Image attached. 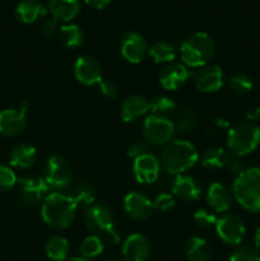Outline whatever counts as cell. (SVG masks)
Listing matches in <instances>:
<instances>
[{
	"label": "cell",
	"instance_id": "obj_18",
	"mask_svg": "<svg viewBox=\"0 0 260 261\" xmlns=\"http://www.w3.org/2000/svg\"><path fill=\"white\" fill-rule=\"evenodd\" d=\"M150 242L140 233H133L126 237L121 247L124 261H147L150 256Z\"/></svg>",
	"mask_w": 260,
	"mask_h": 261
},
{
	"label": "cell",
	"instance_id": "obj_4",
	"mask_svg": "<svg viewBox=\"0 0 260 261\" xmlns=\"http://www.w3.org/2000/svg\"><path fill=\"white\" fill-rule=\"evenodd\" d=\"M232 194L240 205L251 213H260V167H249L235 177Z\"/></svg>",
	"mask_w": 260,
	"mask_h": 261
},
{
	"label": "cell",
	"instance_id": "obj_44",
	"mask_svg": "<svg viewBox=\"0 0 260 261\" xmlns=\"http://www.w3.org/2000/svg\"><path fill=\"white\" fill-rule=\"evenodd\" d=\"M86 4H88L89 7H92L93 9H103L106 8L112 0H84Z\"/></svg>",
	"mask_w": 260,
	"mask_h": 261
},
{
	"label": "cell",
	"instance_id": "obj_37",
	"mask_svg": "<svg viewBox=\"0 0 260 261\" xmlns=\"http://www.w3.org/2000/svg\"><path fill=\"white\" fill-rule=\"evenodd\" d=\"M17 175L12 167L0 163V193H8L17 185Z\"/></svg>",
	"mask_w": 260,
	"mask_h": 261
},
{
	"label": "cell",
	"instance_id": "obj_34",
	"mask_svg": "<svg viewBox=\"0 0 260 261\" xmlns=\"http://www.w3.org/2000/svg\"><path fill=\"white\" fill-rule=\"evenodd\" d=\"M228 87L233 93L236 94H247L251 92L254 83H252L251 78L247 76L246 74H235V75L229 76L228 79Z\"/></svg>",
	"mask_w": 260,
	"mask_h": 261
},
{
	"label": "cell",
	"instance_id": "obj_13",
	"mask_svg": "<svg viewBox=\"0 0 260 261\" xmlns=\"http://www.w3.org/2000/svg\"><path fill=\"white\" fill-rule=\"evenodd\" d=\"M73 73L76 81L86 87L98 86L103 81L102 65L91 55L78 56L73 65Z\"/></svg>",
	"mask_w": 260,
	"mask_h": 261
},
{
	"label": "cell",
	"instance_id": "obj_21",
	"mask_svg": "<svg viewBox=\"0 0 260 261\" xmlns=\"http://www.w3.org/2000/svg\"><path fill=\"white\" fill-rule=\"evenodd\" d=\"M149 111V99L140 94L126 97L120 106V116L125 122L137 121Z\"/></svg>",
	"mask_w": 260,
	"mask_h": 261
},
{
	"label": "cell",
	"instance_id": "obj_35",
	"mask_svg": "<svg viewBox=\"0 0 260 261\" xmlns=\"http://www.w3.org/2000/svg\"><path fill=\"white\" fill-rule=\"evenodd\" d=\"M194 222H195L196 226L201 229H209L212 227H216L217 218L216 213H214L212 209H206V208H200L194 213L193 216Z\"/></svg>",
	"mask_w": 260,
	"mask_h": 261
},
{
	"label": "cell",
	"instance_id": "obj_32",
	"mask_svg": "<svg viewBox=\"0 0 260 261\" xmlns=\"http://www.w3.org/2000/svg\"><path fill=\"white\" fill-rule=\"evenodd\" d=\"M103 250H105L103 240L98 236H94V234H91V236L86 237V239L82 241L81 246H79L81 256L87 260L99 256V255L103 252Z\"/></svg>",
	"mask_w": 260,
	"mask_h": 261
},
{
	"label": "cell",
	"instance_id": "obj_20",
	"mask_svg": "<svg viewBox=\"0 0 260 261\" xmlns=\"http://www.w3.org/2000/svg\"><path fill=\"white\" fill-rule=\"evenodd\" d=\"M235 198L232 190L221 182H213L206 191V203L214 213H226L232 206Z\"/></svg>",
	"mask_w": 260,
	"mask_h": 261
},
{
	"label": "cell",
	"instance_id": "obj_22",
	"mask_svg": "<svg viewBox=\"0 0 260 261\" xmlns=\"http://www.w3.org/2000/svg\"><path fill=\"white\" fill-rule=\"evenodd\" d=\"M37 161V149L31 143L15 144L9 153V165L15 170H28Z\"/></svg>",
	"mask_w": 260,
	"mask_h": 261
},
{
	"label": "cell",
	"instance_id": "obj_23",
	"mask_svg": "<svg viewBox=\"0 0 260 261\" xmlns=\"http://www.w3.org/2000/svg\"><path fill=\"white\" fill-rule=\"evenodd\" d=\"M48 9L47 5L43 4L41 0H22L17 4L14 14L19 22L24 24H32L41 18L46 17Z\"/></svg>",
	"mask_w": 260,
	"mask_h": 261
},
{
	"label": "cell",
	"instance_id": "obj_8",
	"mask_svg": "<svg viewBox=\"0 0 260 261\" xmlns=\"http://www.w3.org/2000/svg\"><path fill=\"white\" fill-rule=\"evenodd\" d=\"M142 134L143 140L148 144L165 147L173 140L176 134L175 124L168 117L150 115L143 124Z\"/></svg>",
	"mask_w": 260,
	"mask_h": 261
},
{
	"label": "cell",
	"instance_id": "obj_26",
	"mask_svg": "<svg viewBox=\"0 0 260 261\" xmlns=\"http://www.w3.org/2000/svg\"><path fill=\"white\" fill-rule=\"evenodd\" d=\"M231 155L226 149L221 147H212L204 150L201 155H199V162L201 167L208 171H216L219 168L226 167Z\"/></svg>",
	"mask_w": 260,
	"mask_h": 261
},
{
	"label": "cell",
	"instance_id": "obj_38",
	"mask_svg": "<svg viewBox=\"0 0 260 261\" xmlns=\"http://www.w3.org/2000/svg\"><path fill=\"white\" fill-rule=\"evenodd\" d=\"M176 205L175 196L171 193H161L155 196L153 200V208L154 211L162 212V213H167V212L172 211Z\"/></svg>",
	"mask_w": 260,
	"mask_h": 261
},
{
	"label": "cell",
	"instance_id": "obj_30",
	"mask_svg": "<svg viewBox=\"0 0 260 261\" xmlns=\"http://www.w3.org/2000/svg\"><path fill=\"white\" fill-rule=\"evenodd\" d=\"M173 124H175L176 132L184 133V134L194 132L199 125L198 112L191 109L180 110L177 112V115H176V119L173 121Z\"/></svg>",
	"mask_w": 260,
	"mask_h": 261
},
{
	"label": "cell",
	"instance_id": "obj_14",
	"mask_svg": "<svg viewBox=\"0 0 260 261\" xmlns=\"http://www.w3.org/2000/svg\"><path fill=\"white\" fill-rule=\"evenodd\" d=\"M224 73L217 64H208L193 74L195 88L201 93H214L224 86Z\"/></svg>",
	"mask_w": 260,
	"mask_h": 261
},
{
	"label": "cell",
	"instance_id": "obj_46",
	"mask_svg": "<svg viewBox=\"0 0 260 261\" xmlns=\"http://www.w3.org/2000/svg\"><path fill=\"white\" fill-rule=\"evenodd\" d=\"M65 261H89V260L84 259V257L82 256H74V257H69V259H66Z\"/></svg>",
	"mask_w": 260,
	"mask_h": 261
},
{
	"label": "cell",
	"instance_id": "obj_25",
	"mask_svg": "<svg viewBox=\"0 0 260 261\" xmlns=\"http://www.w3.org/2000/svg\"><path fill=\"white\" fill-rule=\"evenodd\" d=\"M185 254L189 261H211L213 256V249L205 239L193 236L186 242Z\"/></svg>",
	"mask_w": 260,
	"mask_h": 261
},
{
	"label": "cell",
	"instance_id": "obj_17",
	"mask_svg": "<svg viewBox=\"0 0 260 261\" xmlns=\"http://www.w3.org/2000/svg\"><path fill=\"white\" fill-rule=\"evenodd\" d=\"M193 76L190 68L183 63H171L165 65L160 74V84L166 91H176Z\"/></svg>",
	"mask_w": 260,
	"mask_h": 261
},
{
	"label": "cell",
	"instance_id": "obj_10",
	"mask_svg": "<svg viewBox=\"0 0 260 261\" xmlns=\"http://www.w3.org/2000/svg\"><path fill=\"white\" fill-rule=\"evenodd\" d=\"M216 231L219 239L229 246H240L246 236V226L244 221L232 213L223 214L218 218Z\"/></svg>",
	"mask_w": 260,
	"mask_h": 261
},
{
	"label": "cell",
	"instance_id": "obj_24",
	"mask_svg": "<svg viewBox=\"0 0 260 261\" xmlns=\"http://www.w3.org/2000/svg\"><path fill=\"white\" fill-rule=\"evenodd\" d=\"M47 9L58 22L69 23L81 13L79 0H47Z\"/></svg>",
	"mask_w": 260,
	"mask_h": 261
},
{
	"label": "cell",
	"instance_id": "obj_39",
	"mask_svg": "<svg viewBox=\"0 0 260 261\" xmlns=\"http://www.w3.org/2000/svg\"><path fill=\"white\" fill-rule=\"evenodd\" d=\"M98 88L102 96L107 99H115L119 96V87H117V84L115 83L114 81L103 79V81L98 84Z\"/></svg>",
	"mask_w": 260,
	"mask_h": 261
},
{
	"label": "cell",
	"instance_id": "obj_7",
	"mask_svg": "<svg viewBox=\"0 0 260 261\" xmlns=\"http://www.w3.org/2000/svg\"><path fill=\"white\" fill-rule=\"evenodd\" d=\"M42 177L51 191H61L73 182V168L65 157L53 154L46 161Z\"/></svg>",
	"mask_w": 260,
	"mask_h": 261
},
{
	"label": "cell",
	"instance_id": "obj_36",
	"mask_svg": "<svg viewBox=\"0 0 260 261\" xmlns=\"http://www.w3.org/2000/svg\"><path fill=\"white\" fill-rule=\"evenodd\" d=\"M228 261H260V250L250 245L237 246L229 256Z\"/></svg>",
	"mask_w": 260,
	"mask_h": 261
},
{
	"label": "cell",
	"instance_id": "obj_47",
	"mask_svg": "<svg viewBox=\"0 0 260 261\" xmlns=\"http://www.w3.org/2000/svg\"><path fill=\"white\" fill-rule=\"evenodd\" d=\"M106 261H117V260H106Z\"/></svg>",
	"mask_w": 260,
	"mask_h": 261
},
{
	"label": "cell",
	"instance_id": "obj_45",
	"mask_svg": "<svg viewBox=\"0 0 260 261\" xmlns=\"http://www.w3.org/2000/svg\"><path fill=\"white\" fill-rule=\"evenodd\" d=\"M254 244H255V247H256L257 250H260V226L255 229Z\"/></svg>",
	"mask_w": 260,
	"mask_h": 261
},
{
	"label": "cell",
	"instance_id": "obj_11",
	"mask_svg": "<svg viewBox=\"0 0 260 261\" xmlns=\"http://www.w3.org/2000/svg\"><path fill=\"white\" fill-rule=\"evenodd\" d=\"M15 188L18 199L25 206H35L43 201L48 191H51L43 177H19Z\"/></svg>",
	"mask_w": 260,
	"mask_h": 261
},
{
	"label": "cell",
	"instance_id": "obj_19",
	"mask_svg": "<svg viewBox=\"0 0 260 261\" xmlns=\"http://www.w3.org/2000/svg\"><path fill=\"white\" fill-rule=\"evenodd\" d=\"M171 194L176 200L183 203H195L201 196V186L194 177L188 175H178L171 186Z\"/></svg>",
	"mask_w": 260,
	"mask_h": 261
},
{
	"label": "cell",
	"instance_id": "obj_43",
	"mask_svg": "<svg viewBox=\"0 0 260 261\" xmlns=\"http://www.w3.org/2000/svg\"><path fill=\"white\" fill-rule=\"evenodd\" d=\"M246 119L247 121L250 122H256L260 120V107L259 106H254L250 107L249 110L246 111Z\"/></svg>",
	"mask_w": 260,
	"mask_h": 261
},
{
	"label": "cell",
	"instance_id": "obj_42",
	"mask_svg": "<svg viewBox=\"0 0 260 261\" xmlns=\"http://www.w3.org/2000/svg\"><path fill=\"white\" fill-rule=\"evenodd\" d=\"M226 167L228 168L229 172L233 173V175H236V176L240 175V173H241L244 170H246L242 158L235 157V155H231V158H229V161H228V163H227Z\"/></svg>",
	"mask_w": 260,
	"mask_h": 261
},
{
	"label": "cell",
	"instance_id": "obj_12",
	"mask_svg": "<svg viewBox=\"0 0 260 261\" xmlns=\"http://www.w3.org/2000/svg\"><path fill=\"white\" fill-rule=\"evenodd\" d=\"M147 40L138 31H127L120 38V53L130 64H139L148 55Z\"/></svg>",
	"mask_w": 260,
	"mask_h": 261
},
{
	"label": "cell",
	"instance_id": "obj_40",
	"mask_svg": "<svg viewBox=\"0 0 260 261\" xmlns=\"http://www.w3.org/2000/svg\"><path fill=\"white\" fill-rule=\"evenodd\" d=\"M58 23L59 22L54 17L45 18V19L41 22V25H40L41 35L46 38L53 37V36L58 32Z\"/></svg>",
	"mask_w": 260,
	"mask_h": 261
},
{
	"label": "cell",
	"instance_id": "obj_28",
	"mask_svg": "<svg viewBox=\"0 0 260 261\" xmlns=\"http://www.w3.org/2000/svg\"><path fill=\"white\" fill-rule=\"evenodd\" d=\"M45 252L53 261H65L70 252V245L65 237L55 234L46 241Z\"/></svg>",
	"mask_w": 260,
	"mask_h": 261
},
{
	"label": "cell",
	"instance_id": "obj_15",
	"mask_svg": "<svg viewBox=\"0 0 260 261\" xmlns=\"http://www.w3.org/2000/svg\"><path fill=\"white\" fill-rule=\"evenodd\" d=\"M124 211L129 218L137 222H145L154 213L153 201L139 191H132L124 198Z\"/></svg>",
	"mask_w": 260,
	"mask_h": 261
},
{
	"label": "cell",
	"instance_id": "obj_29",
	"mask_svg": "<svg viewBox=\"0 0 260 261\" xmlns=\"http://www.w3.org/2000/svg\"><path fill=\"white\" fill-rule=\"evenodd\" d=\"M148 56L154 64H171L176 59V48L166 41H157L148 48Z\"/></svg>",
	"mask_w": 260,
	"mask_h": 261
},
{
	"label": "cell",
	"instance_id": "obj_27",
	"mask_svg": "<svg viewBox=\"0 0 260 261\" xmlns=\"http://www.w3.org/2000/svg\"><path fill=\"white\" fill-rule=\"evenodd\" d=\"M59 40L64 47L74 50L83 45L84 32L81 25L75 23H65L59 30Z\"/></svg>",
	"mask_w": 260,
	"mask_h": 261
},
{
	"label": "cell",
	"instance_id": "obj_1",
	"mask_svg": "<svg viewBox=\"0 0 260 261\" xmlns=\"http://www.w3.org/2000/svg\"><path fill=\"white\" fill-rule=\"evenodd\" d=\"M78 205L73 196L61 191H51L43 199L41 217L46 226L53 229H66L75 221Z\"/></svg>",
	"mask_w": 260,
	"mask_h": 261
},
{
	"label": "cell",
	"instance_id": "obj_31",
	"mask_svg": "<svg viewBox=\"0 0 260 261\" xmlns=\"http://www.w3.org/2000/svg\"><path fill=\"white\" fill-rule=\"evenodd\" d=\"M177 109L175 99L165 94H158L149 99V110L152 115L168 117V115L173 114Z\"/></svg>",
	"mask_w": 260,
	"mask_h": 261
},
{
	"label": "cell",
	"instance_id": "obj_9",
	"mask_svg": "<svg viewBox=\"0 0 260 261\" xmlns=\"http://www.w3.org/2000/svg\"><path fill=\"white\" fill-rule=\"evenodd\" d=\"M28 107V102L22 101L18 106L0 111V137L15 138L24 132Z\"/></svg>",
	"mask_w": 260,
	"mask_h": 261
},
{
	"label": "cell",
	"instance_id": "obj_5",
	"mask_svg": "<svg viewBox=\"0 0 260 261\" xmlns=\"http://www.w3.org/2000/svg\"><path fill=\"white\" fill-rule=\"evenodd\" d=\"M227 148L235 157H245L260 144V127L250 121L232 125L227 132Z\"/></svg>",
	"mask_w": 260,
	"mask_h": 261
},
{
	"label": "cell",
	"instance_id": "obj_33",
	"mask_svg": "<svg viewBox=\"0 0 260 261\" xmlns=\"http://www.w3.org/2000/svg\"><path fill=\"white\" fill-rule=\"evenodd\" d=\"M71 196H73L78 208H89L91 205H93L94 200H96L94 190L92 189V186L87 185V184H82V185L76 186Z\"/></svg>",
	"mask_w": 260,
	"mask_h": 261
},
{
	"label": "cell",
	"instance_id": "obj_6",
	"mask_svg": "<svg viewBox=\"0 0 260 261\" xmlns=\"http://www.w3.org/2000/svg\"><path fill=\"white\" fill-rule=\"evenodd\" d=\"M83 222L86 228L92 234L103 237L112 245H116L120 241V236L115 227V218L111 209L103 204H96L89 208L84 209Z\"/></svg>",
	"mask_w": 260,
	"mask_h": 261
},
{
	"label": "cell",
	"instance_id": "obj_2",
	"mask_svg": "<svg viewBox=\"0 0 260 261\" xmlns=\"http://www.w3.org/2000/svg\"><path fill=\"white\" fill-rule=\"evenodd\" d=\"M198 162V149L189 140L173 139L161 152V166L171 175H183Z\"/></svg>",
	"mask_w": 260,
	"mask_h": 261
},
{
	"label": "cell",
	"instance_id": "obj_41",
	"mask_svg": "<svg viewBox=\"0 0 260 261\" xmlns=\"http://www.w3.org/2000/svg\"><path fill=\"white\" fill-rule=\"evenodd\" d=\"M145 153H149L148 152V143H145L144 140H135L134 143L129 145L126 154L127 157L135 160V158L140 157V155L145 154Z\"/></svg>",
	"mask_w": 260,
	"mask_h": 261
},
{
	"label": "cell",
	"instance_id": "obj_16",
	"mask_svg": "<svg viewBox=\"0 0 260 261\" xmlns=\"http://www.w3.org/2000/svg\"><path fill=\"white\" fill-rule=\"evenodd\" d=\"M161 172V161L152 153H145L133 162V175L140 184H153Z\"/></svg>",
	"mask_w": 260,
	"mask_h": 261
},
{
	"label": "cell",
	"instance_id": "obj_3",
	"mask_svg": "<svg viewBox=\"0 0 260 261\" xmlns=\"http://www.w3.org/2000/svg\"><path fill=\"white\" fill-rule=\"evenodd\" d=\"M178 54L184 65L190 69H199L211 64L216 54V45L208 33L195 32L184 40Z\"/></svg>",
	"mask_w": 260,
	"mask_h": 261
}]
</instances>
